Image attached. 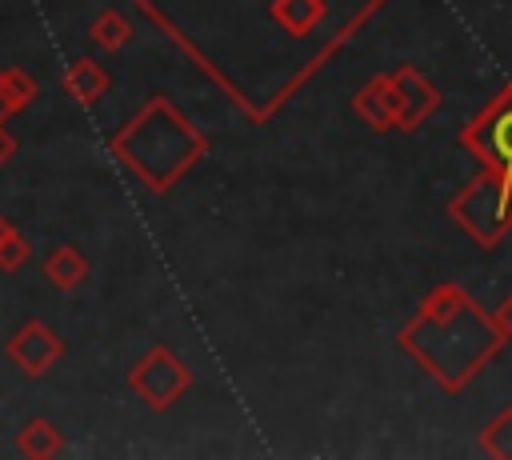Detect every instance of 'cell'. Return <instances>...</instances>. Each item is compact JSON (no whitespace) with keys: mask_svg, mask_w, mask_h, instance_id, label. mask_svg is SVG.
Instances as JSON below:
<instances>
[{"mask_svg":"<svg viewBox=\"0 0 512 460\" xmlns=\"http://www.w3.org/2000/svg\"><path fill=\"white\" fill-rule=\"evenodd\" d=\"M128 384H132V392L144 396L148 408H168V404L188 388V368H184L168 348H152V352L136 364V372L128 376Z\"/></svg>","mask_w":512,"mask_h":460,"instance_id":"6da1fadb","label":"cell"},{"mask_svg":"<svg viewBox=\"0 0 512 460\" xmlns=\"http://www.w3.org/2000/svg\"><path fill=\"white\" fill-rule=\"evenodd\" d=\"M60 352H64L60 336H56L48 324H40V320L24 324V328L8 340V360H16V368L28 372V376H44V372L60 360Z\"/></svg>","mask_w":512,"mask_h":460,"instance_id":"7a4b0ae2","label":"cell"},{"mask_svg":"<svg viewBox=\"0 0 512 460\" xmlns=\"http://www.w3.org/2000/svg\"><path fill=\"white\" fill-rule=\"evenodd\" d=\"M84 272H88V264H84V256H80L72 244L52 248L48 260H44V276H48V284H56V288H76V284L84 280Z\"/></svg>","mask_w":512,"mask_h":460,"instance_id":"3957f363","label":"cell"},{"mask_svg":"<svg viewBox=\"0 0 512 460\" xmlns=\"http://www.w3.org/2000/svg\"><path fill=\"white\" fill-rule=\"evenodd\" d=\"M104 88H108V72L96 68L92 60H76V64L68 68V76H64V92H68L72 100H80V104H92Z\"/></svg>","mask_w":512,"mask_h":460,"instance_id":"277c9868","label":"cell"},{"mask_svg":"<svg viewBox=\"0 0 512 460\" xmlns=\"http://www.w3.org/2000/svg\"><path fill=\"white\" fill-rule=\"evenodd\" d=\"M16 448L24 456H56L60 452V432L48 420H28L16 436Z\"/></svg>","mask_w":512,"mask_h":460,"instance_id":"5b68a950","label":"cell"},{"mask_svg":"<svg viewBox=\"0 0 512 460\" xmlns=\"http://www.w3.org/2000/svg\"><path fill=\"white\" fill-rule=\"evenodd\" d=\"M128 36H132V28H128V20H124L120 12H100L96 24H92V40H96V48L116 52V48L128 44Z\"/></svg>","mask_w":512,"mask_h":460,"instance_id":"8992f818","label":"cell"},{"mask_svg":"<svg viewBox=\"0 0 512 460\" xmlns=\"http://www.w3.org/2000/svg\"><path fill=\"white\" fill-rule=\"evenodd\" d=\"M272 16H276L288 32H308V24L320 16V8H316V0H276Z\"/></svg>","mask_w":512,"mask_h":460,"instance_id":"52a82bcc","label":"cell"},{"mask_svg":"<svg viewBox=\"0 0 512 460\" xmlns=\"http://www.w3.org/2000/svg\"><path fill=\"white\" fill-rule=\"evenodd\" d=\"M0 88H4V108H8V116H12L24 100H32V96H36V84H32L20 68H8V72L0 76Z\"/></svg>","mask_w":512,"mask_h":460,"instance_id":"ba28073f","label":"cell"},{"mask_svg":"<svg viewBox=\"0 0 512 460\" xmlns=\"http://www.w3.org/2000/svg\"><path fill=\"white\" fill-rule=\"evenodd\" d=\"M24 256H28V240H24L20 232H12V236L0 244V272H16V268L24 264Z\"/></svg>","mask_w":512,"mask_h":460,"instance_id":"9c48e42d","label":"cell"},{"mask_svg":"<svg viewBox=\"0 0 512 460\" xmlns=\"http://www.w3.org/2000/svg\"><path fill=\"white\" fill-rule=\"evenodd\" d=\"M492 148L504 156V164L512 168V112H504L496 120V132H492Z\"/></svg>","mask_w":512,"mask_h":460,"instance_id":"30bf717a","label":"cell"},{"mask_svg":"<svg viewBox=\"0 0 512 460\" xmlns=\"http://www.w3.org/2000/svg\"><path fill=\"white\" fill-rule=\"evenodd\" d=\"M12 152H16V140H12V136H8L4 128H0V164H4V160H8Z\"/></svg>","mask_w":512,"mask_h":460,"instance_id":"8fae6325","label":"cell"},{"mask_svg":"<svg viewBox=\"0 0 512 460\" xmlns=\"http://www.w3.org/2000/svg\"><path fill=\"white\" fill-rule=\"evenodd\" d=\"M12 232H16V228H12V224H8V220H4V216H0V244H4V240H8V236H12Z\"/></svg>","mask_w":512,"mask_h":460,"instance_id":"7c38bea8","label":"cell"},{"mask_svg":"<svg viewBox=\"0 0 512 460\" xmlns=\"http://www.w3.org/2000/svg\"><path fill=\"white\" fill-rule=\"evenodd\" d=\"M0 76H4V72H0ZM4 116H8V108H4V88H0V120H4Z\"/></svg>","mask_w":512,"mask_h":460,"instance_id":"4fadbf2b","label":"cell"}]
</instances>
